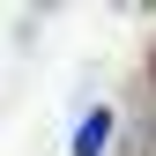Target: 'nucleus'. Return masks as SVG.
I'll use <instances>...</instances> for the list:
<instances>
[{
	"label": "nucleus",
	"instance_id": "obj_1",
	"mask_svg": "<svg viewBox=\"0 0 156 156\" xmlns=\"http://www.w3.org/2000/svg\"><path fill=\"white\" fill-rule=\"evenodd\" d=\"M112 149H119V112H112V104H89L82 126H74V141H67V156H112Z\"/></svg>",
	"mask_w": 156,
	"mask_h": 156
},
{
	"label": "nucleus",
	"instance_id": "obj_2",
	"mask_svg": "<svg viewBox=\"0 0 156 156\" xmlns=\"http://www.w3.org/2000/svg\"><path fill=\"white\" fill-rule=\"evenodd\" d=\"M141 82H149V97H156V45H149V67H141Z\"/></svg>",
	"mask_w": 156,
	"mask_h": 156
}]
</instances>
